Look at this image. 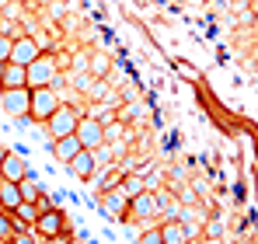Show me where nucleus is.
Wrapping results in <instances>:
<instances>
[{"label":"nucleus","instance_id":"f257e3e1","mask_svg":"<svg viewBox=\"0 0 258 244\" xmlns=\"http://www.w3.org/2000/svg\"><path fill=\"white\" fill-rule=\"evenodd\" d=\"M25 77H28V87H52V81L59 77V59L42 49V56L25 67Z\"/></svg>","mask_w":258,"mask_h":244},{"label":"nucleus","instance_id":"f03ea898","mask_svg":"<svg viewBox=\"0 0 258 244\" xmlns=\"http://www.w3.org/2000/svg\"><path fill=\"white\" fill-rule=\"evenodd\" d=\"M126 213L133 220H140V223H154L164 209H161V196L154 192V189H143V192H136V196H129V206Z\"/></svg>","mask_w":258,"mask_h":244},{"label":"nucleus","instance_id":"7ed1b4c3","mask_svg":"<svg viewBox=\"0 0 258 244\" xmlns=\"http://www.w3.org/2000/svg\"><path fill=\"white\" fill-rule=\"evenodd\" d=\"M32 230H35L42 241H59V237H67V213H63L59 206L45 209V213H39V216H35Z\"/></svg>","mask_w":258,"mask_h":244},{"label":"nucleus","instance_id":"20e7f679","mask_svg":"<svg viewBox=\"0 0 258 244\" xmlns=\"http://www.w3.org/2000/svg\"><path fill=\"white\" fill-rule=\"evenodd\" d=\"M59 105H63V101H59L56 87H32V98H28V119L32 122H45Z\"/></svg>","mask_w":258,"mask_h":244},{"label":"nucleus","instance_id":"39448f33","mask_svg":"<svg viewBox=\"0 0 258 244\" xmlns=\"http://www.w3.org/2000/svg\"><path fill=\"white\" fill-rule=\"evenodd\" d=\"M77 122H81V112H77L74 105L63 101V105H59L42 126H45V133H49V140H59V136H70V133L77 129Z\"/></svg>","mask_w":258,"mask_h":244},{"label":"nucleus","instance_id":"423d86ee","mask_svg":"<svg viewBox=\"0 0 258 244\" xmlns=\"http://www.w3.org/2000/svg\"><path fill=\"white\" fill-rule=\"evenodd\" d=\"M28 98H32V87H7L0 94V108L7 119H28Z\"/></svg>","mask_w":258,"mask_h":244},{"label":"nucleus","instance_id":"0eeeda50","mask_svg":"<svg viewBox=\"0 0 258 244\" xmlns=\"http://www.w3.org/2000/svg\"><path fill=\"white\" fill-rule=\"evenodd\" d=\"M74 136L81 140V147H84V150H98V147L105 143V122L94 119V115H81L77 129H74Z\"/></svg>","mask_w":258,"mask_h":244},{"label":"nucleus","instance_id":"6e6552de","mask_svg":"<svg viewBox=\"0 0 258 244\" xmlns=\"http://www.w3.org/2000/svg\"><path fill=\"white\" fill-rule=\"evenodd\" d=\"M42 56V45L35 35H14V45H11V63H21V67H28L32 59H39Z\"/></svg>","mask_w":258,"mask_h":244},{"label":"nucleus","instance_id":"1a4fd4ad","mask_svg":"<svg viewBox=\"0 0 258 244\" xmlns=\"http://www.w3.org/2000/svg\"><path fill=\"white\" fill-rule=\"evenodd\" d=\"M49 150H52V157H56V164H70L84 147H81V140L70 133V136H59V140H49Z\"/></svg>","mask_w":258,"mask_h":244},{"label":"nucleus","instance_id":"9d476101","mask_svg":"<svg viewBox=\"0 0 258 244\" xmlns=\"http://www.w3.org/2000/svg\"><path fill=\"white\" fill-rule=\"evenodd\" d=\"M161 241L164 244H188L192 241V234H188V227H185L181 216H168L161 223Z\"/></svg>","mask_w":258,"mask_h":244},{"label":"nucleus","instance_id":"9b49d317","mask_svg":"<svg viewBox=\"0 0 258 244\" xmlns=\"http://www.w3.org/2000/svg\"><path fill=\"white\" fill-rule=\"evenodd\" d=\"M7 87H28V77H25V67L21 63H0V91Z\"/></svg>","mask_w":258,"mask_h":244},{"label":"nucleus","instance_id":"f8f14e48","mask_svg":"<svg viewBox=\"0 0 258 244\" xmlns=\"http://www.w3.org/2000/svg\"><path fill=\"white\" fill-rule=\"evenodd\" d=\"M67 171H70V174H77V178H94V174H98V161H94V150H81V154H77V157H74V161L67 164Z\"/></svg>","mask_w":258,"mask_h":244},{"label":"nucleus","instance_id":"ddd939ff","mask_svg":"<svg viewBox=\"0 0 258 244\" xmlns=\"http://www.w3.org/2000/svg\"><path fill=\"white\" fill-rule=\"evenodd\" d=\"M28 174V164H25V157H18V154H4V161H0V178H7V181H21Z\"/></svg>","mask_w":258,"mask_h":244},{"label":"nucleus","instance_id":"4468645a","mask_svg":"<svg viewBox=\"0 0 258 244\" xmlns=\"http://www.w3.org/2000/svg\"><path fill=\"white\" fill-rule=\"evenodd\" d=\"M18 203H21V185H18V181L0 178V209H4V213H11V209H18Z\"/></svg>","mask_w":258,"mask_h":244},{"label":"nucleus","instance_id":"2eb2a0df","mask_svg":"<svg viewBox=\"0 0 258 244\" xmlns=\"http://www.w3.org/2000/svg\"><path fill=\"white\" fill-rule=\"evenodd\" d=\"M18 185H21V199H25V203H35V199L45 192V185L39 181V174H32V171H28V174H25Z\"/></svg>","mask_w":258,"mask_h":244},{"label":"nucleus","instance_id":"dca6fc26","mask_svg":"<svg viewBox=\"0 0 258 244\" xmlns=\"http://www.w3.org/2000/svg\"><path fill=\"white\" fill-rule=\"evenodd\" d=\"M105 209L112 213V216H119V213H126V206H129V196H122V192H115V189H105Z\"/></svg>","mask_w":258,"mask_h":244},{"label":"nucleus","instance_id":"f3484780","mask_svg":"<svg viewBox=\"0 0 258 244\" xmlns=\"http://www.w3.org/2000/svg\"><path fill=\"white\" fill-rule=\"evenodd\" d=\"M112 70V59L105 52H91V77H108Z\"/></svg>","mask_w":258,"mask_h":244},{"label":"nucleus","instance_id":"a211bd4d","mask_svg":"<svg viewBox=\"0 0 258 244\" xmlns=\"http://www.w3.org/2000/svg\"><path fill=\"white\" fill-rule=\"evenodd\" d=\"M11 45H14V35L11 32H0V63L11 59Z\"/></svg>","mask_w":258,"mask_h":244},{"label":"nucleus","instance_id":"6ab92c4d","mask_svg":"<svg viewBox=\"0 0 258 244\" xmlns=\"http://www.w3.org/2000/svg\"><path fill=\"white\" fill-rule=\"evenodd\" d=\"M140 244H164L161 241V227H150V223H147V230L140 234Z\"/></svg>","mask_w":258,"mask_h":244},{"label":"nucleus","instance_id":"aec40b11","mask_svg":"<svg viewBox=\"0 0 258 244\" xmlns=\"http://www.w3.org/2000/svg\"><path fill=\"white\" fill-rule=\"evenodd\" d=\"M11 234H14V220H11V213L0 209V241H7Z\"/></svg>","mask_w":258,"mask_h":244},{"label":"nucleus","instance_id":"412c9836","mask_svg":"<svg viewBox=\"0 0 258 244\" xmlns=\"http://www.w3.org/2000/svg\"><path fill=\"white\" fill-rule=\"evenodd\" d=\"M11 244H39V234L35 230H18V234H11Z\"/></svg>","mask_w":258,"mask_h":244},{"label":"nucleus","instance_id":"4be33fe9","mask_svg":"<svg viewBox=\"0 0 258 244\" xmlns=\"http://www.w3.org/2000/svg\"><path fill=\"white\" fill-rule=\"evenodd\" d=\"M122 185H126L129 196H136V192H143V189H147V185H143V178H126ZM126 192H122V196H126Z\"/></svg>","mask_w":258,"mask_h":244},{"label":"nucleus","instance_id":"5701e85b","mask_svg":"<svg viewBox=\"0 0 258 244\" xmlns=\"http://www.w3.org/2000/svg\"><path fill=\"white\" fill-rule=\"evenodd\" d=\"M178 70H181V77H188V81H192V77H196V70H192V67H188V63H178Z\"/></svg>","mask_w":258,"mask_h":244},{"label":"nucleus","instance_id":"b1692460","mask_svg":"<svg viewBox=\"0 0 258 244\" xmlns=\"http://www.w3.org/2000/svg\"><path fill=\"white\" fill-rule=\"evenodd\" d=\"M248 14H251V18L258 21V0H248Z\"/></svg>","mask_w":258,"mask_h":244},{"label":"nucleus","instance_id":"393cba45","mask_svg":"<svg viewBox=\"0 0 258 244\" xmlns=\"http://www.w3.org/2000/svg\"><path fill=\"white\" fill-rule=\"evenodd\" d=\"M67 244H87V237H81V241H70V237H67Z\"/></svg>","mask_w":258,"mask_h":244},{"label":"nucleus","instance_id":"a878e982","mask_svg":"<svg viewBox=\"0 0 258 244\" xmlns=\"http://www.w3.org/2000/svg\"><path fill=\"white\" fill-rule=\"evenodd\" d=\"M203 244H220V237H210V241H203Z\"/></svg>","mask_w":258,"mask_h":244},{"label":"nucleus","instance_id":"bb28decb","mask_svg":"<svg viewBox=\"0 0 258 244\" xmlns=\"http://www.w3.org/2000/svg\"><path fill=\"white\" fill-rule=\"evenodd\" d=\"M4 154H7V150H4V147H0V161H4Z\"/></svg>","mask_w":258,"mask_h":244},{"label":"nucleus","instance_id":"cd10ccee","mask_svg":"<svg viewBox=\"0 0 258 244\" xmlns=\"http://www.w3.org/2000/svg\"><path fill=\"white\" fill-rule=\"evenodd\" d=\"M0 244H11V237H7V241H0Z\"/></svg>","mask_w":258,"mask_h":244},{"label":"nucleus","instance_id":"c85d7f7f","mask_svg":"<svg viewBox=\"0 0 258 244\" xmlns=\"http://www.w3.org/2000/svg\"><path fill=\"white\" fill-rule=\"evenodd\" d=\"M0 32H4V25H0Z\"/></svg>","mask_w":258,"mask_h":244}]
</instances>
